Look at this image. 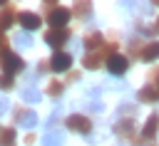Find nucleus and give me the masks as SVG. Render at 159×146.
<instances>
[{
	"mask_svg": "<svg viewBox=\"0 0 159 146\" xmlns=\"http://www.w3.org/2000/svg\"><path fill=\"white\" fill-rule=\"evenodd\" d=\"M0 64H2V72H5V74H17V72L25 69V62H22L15 52H5V54L0 57Z\"/></svg>",
	"mask_w": 159,
	"mask_h": 146,
	"instance_id": "f257e3e1",
	"label": "nucleus"
},
{
	"mask_svg": "<svg viewBox=\"0 0 159 146\" xmlns=\"http://www.w3.org/2000/svg\"><path fill=\"white\" fill-rule=\"evenodd\" d=\"M67 129L70 131H77V134H89L92 131V121L87 119V116H82V114H72V116H67Z\"/></svg>",
	"mask_w": 159,
	"mask_h": 146,
	"instance_id": "f03ea898",
	"label": "nucleus"
},
{
	"mask_svg": "<svg viewBox=\"0 0 159 146\" xmlns=\"http://www.w3.org/2000/svg\"><path fill=\"white\" fill-rule=\"evenodd\" d=\"M67 20H70V10H67V7H55V10H50V15H47V22L52 25V30L65 27Z\"/></svg>",
	"mask_w": 159,
	"mask_h": 146,
	"instance_id": "7ed1b4c3",
	"label": "nucleus"
},
{
	"mask_svg": "<svg viewBox=\"0 0 159 146\" xmlns=\"http://www.w3.org/2000/svg\"><path fill=\"white\" fill-rule=\"evenodd\" d=\"M127 67H129V59H127L124 54H112V57L107 59V69H109L114 77H122V74L127 72Z\"/></svg>",
	"mask_w": 159,
	"mask_h": 146,
	"instance_id": "20e7f679",
	"label": "nucleus"
},
{
	"mask_svg": "<svg viewBox=\"0 0 159 146\" xmlns=\"http://www.w3.org/2000/svg\"><path fill=\"white\" fill-rule=\"evenodd\" d=\"M12 116H15V124H17V126H25V129L37 126V111H30V109H17Z\"/></svg>",
	"mask_w": 159,
	"mask_h": 146,
	"instance_id": "39448f33",
	"label": "nucleus"
},
{
	"mask_svg": "<svg viewBox=\"0 0 159 146\" xmlns=\"http://www.w3.org/2000/svg\"><path fill=\"white\" fill-rule=\"evenodd\" d=\"M70 40V32L65 30V27H60V30H52V32H47L45 35V42L50 45V47H55V49H60L65 42Z\"/></svg>",
	"mask_w": 159,
	"mask_h": 146,
	"instance_id": "423d86ee",
	"label": "nucleus"
},
{
	"mask_svg": "<svg viewBox=\"0 0 159 146\" xmlns=\"http://www.w3.org/2000/svg\"><path fill=\"white\" fill-rule=\"evenodd\" d=\"M50 67H52L55 72H67V69L72 67V57H70L67 52H55L52 59H50Z\"/></svg>",
	"mask_w": 159,
	"mask_h": 146,
	"instance_id": "0eeeda50",
	"label": "nucleus"
},
{
	"mask_svg": "<svg viewBox=\"0 0 159 146\" xmlns=\"http://www.w3.org/2000/svg\"><path fill=\"white\" fill-rule=\"evenodd\" d=\"M137 99L144 101V104H154V101H159V92H157L152 84H147V87H142V89L137 92Z\"/></svg>",
	"mask_w": 159,
	"mask_h": 146,
	"instance_id": "6e6552de",
	"label": "nucleus"
},
{
	"mask_svg": "<svg viewBox=\"0 0 159 146\" xmlns=\"http://www.w3.org/2000/svg\"><path fill=\"white\" fill-rule=\"evenodd\" d=\"M62 144H65V131L50 129V131L42 136V146H62Z\"/></svg>",
	"mask_w": 159,
	"mask_h": 146,
	"instance_id": "1a4fd4ad",
	"label": "nucleus"
},
{
	"mask_svg": "<svg viewBox=\"0 0 159 146\" xmlns=\"http://www.w3.org/2000/svg\"><path fill=\"white\" fill-rule=\"evenodd\" d=\"M17 20H20V25H22L25 30H37V27H40V22H42L35 12H20V15H17Z\"/></svg>",
	"mask_w": 159,
	"mask_h": 146,
	"instance_id": "9d476101",
	"label": "nucleus"
},
{
	"mask_svg": "<svg viewBox=\"0 0 159 146\" xmlns=\"http://www.w3.org/2000/svg\"><path fill=\"white\" fill-rule=\"evenodd\" d=\"M157 131H159V114H152V116L147 119L144 129H142V136H144V139H154Z\"/></svg>",
	"mask_w": 159,
	"mask_h": 146,
	"instance_id": "9b49d317",
	"label": "nucleus"
},
{
	"mask_svg": "<svg viewBox=\"0 0 159 146\" xmlns=\"http://www.w3.org/2000/svg\"><path fill=\"white\" fill-rule=\"evenodd\" d=\"M159 57V42H149L147 47H142V52H139V59L142 62H154Z\"/></svg>",
	"mask_w": 159,
	"mask_h": 146,
	"instance_id": "f8f14e48",
	"label": "nucleus"
},
{
	"mask_svg": "<svg viewBox=\"0 0 159 146\" xmlns=\"http://www.w3.org/2000/svg\"><path fill=\"white\" fill-rule=\"evenodd\" d=\"M75 12L80 20H89L92 17V0H75Z\"/></svg>",
	"mask_w": 159,
	"mask_h": 146,
	"instance_id": "ddd939ff",
	"label": "nucleus"
},
{
	"mask_svg": "<svg viewBox=\"0 0 159 146\" xmlns=\"http://www.w3.org/2000/svg\"><path fill=\"white\" fill-rule=\"evenodd\" d=\"M102 42H104L102 32H89V35L84 37V47H87L89 52H94V49H102Z\"/></svg>",
	"mask_w": 159,
	"mask_h": 146,
	"instance_id": "4468645a",
	"label": "nucleus"
},
{
	"mask_svg": "<svg viewBox=\"0 0 159 146\" xmlns=\"http://www.w3.org/2000/svg\"><path fill=\"white\" fill-rule=\"evenodd\" d=\"M114 131H117L122 139H132V136H134V121H132V119H124V121H119V124L114 126Z\"/></svg>",
	"mask_w": 159,
	"mask_h": 146,
	"instance_id": "2eb2a0df",
	"label": "nucleus"
},
{
	"mask_svg": "<svg viewBox=\"0 0 159 146\" xmlns=\"http://www.w3.org/2000/svg\"><path fill=\"white\" fill-rule=\"evenodd\" d=\"M20 97H22L25 101H30V104H37V101L42 99V94H40V92H37L35 87H25V89L20 92Z\"/></svg>",
	"mask_w": 159,
	"mask_h": 146,
	"instance_id": "dca6fc26",
	"label": "nucleus"
},
{
	"mask_svg": "<svg viewBox=\"0 0 159 146\" xmlns=\"http://www.w3.org/2000/svg\"><path fill=\"white\" fill-rule=\"evenodd\" d=\"M12 22H15V12H12V10H2V12H0V32L7 30Z\"/></svg>",
	"mask_w": 159,
	"mask_h": 146,
	"instance_id": "f3484780",
	"label": "nucleus"
},
{
	"mask_svg": "<svg viewBox=\"0 0 159 146\" xmlns=\"http://www.w3.org/2000/svg\"><path fill=\"white\" fill-rule=\"evenodd\" d=\"M0 146H15V131L12 129H0Z\"/></svg>",
	"mask_w": 159,
	"mask_h": 146,
	"instance_id": "a211bd4d",
	"label": "nucleus"
},
{
	"mask_svg": "<svg viewBox=\"0 0 159 146\" xmlns=\"http://www.w3.org/2000/svg\"><path fill=\"white\" fill-rule=\"evenodd\" d=\"M12 40H15V45H17V47H30V45H32V37H30V32H17Z\"/></svg>",
	"mask_w": 159,
	"mask_h": 146,
	"instance_id": "6ab92c4d",
	"label": "nucleus"
},
{
	"mask_svg": "<svg viewBox=\"0 0 159 146\" xmlns=\"http://www.w3.org/2000/svg\"><path fill=\"white\" fill-rule=\"evenodd\" d=\"M62 89H65V84H62V82H50V87H47V92H50L52 97H60V94H62Z\"/></svg>",
	"mask_w": 159,
	"mask_h": 146,
	"instance_id": "aec40b11",
	"label": "nucleus"
},
{
	"mask_svg": "<svg viewBox=\"0 0 159 146\" xmlns=\"http://www.w3.org/2000/svg\"><path fill=\"white\" fill-rule=\"evenodd\" d=\"M0 87L2 89H10L12 87V74H0Z\"/></svg>",
	"mask_w": 159,
	"mask_h": 146,
	"instance_id": "412c9836",
	"label": "nucleus"
},
{
	"mask_svg": "<svg viewBox=\"0 0 159 146\" xmlns=\"http://www.w3.org/2000/svg\"><path fill=\"white\" fill-rule=\"evenodd\" d=\"M152 87L159 92V69H154V72H152Z\"/></svg>",
	"mask_w": 159,
	"mask_h": 146,
	"instance_id": "4be33fe9",
	"label": "nucleus"
},
{
	"mask_svg": "<svg viewBox=\"0 0 159 146\" xmlns=\"http://www.w3.org/2000/svg\"><path fill=\"white\" fill-rule=\"evenodd\" d=\"M119 111L127 114V116H132V114H134V106H132V104H124V106H119Z\"/></svg>",
	"mask_w": 159,
	"mask_h": 146,
	"instance_id": "5701e85b",
	"label": "nucleus"
},
{
	"mask_svg": "<svg viewBox=\"0 0 159 146\" xmlns=\"http://www.w3.org/2000/svg\"><path fill=\"white\" fill-rule=\"evenodd\" d=\"M7 109H10V101H7L5 97H0V114H5Z\"/></svg>",
	"mask_w": 159,
	"mask_h": 146,
	"instance_id": "b1692460",
	"label": "nucleus"
},
{
	"mask_svg": "<svg viewBox=\"0 0 159 146\" xmlns=\"http://www.w3.org/2000/svg\"><path fill=\"white\" fill-rule=\"evenodd\" d=\"M154 32H159V20H157V25L152 27V35H154Z\"/></svg>",
	"mask_w": 159,
	"mask_h": 146,
	"instance_id": "393cba45",
	"label": "nucleus"
},
{
	"mask_svg": "<svg viewBox=\"0 0 159 146\" xmlns=\"http://www.w3.org/2000/svg\"><path fill=\"white\" fill-rule=\"evenodd\" d=\"M5 2H7V0H0V5H5Z\"/></svg>",
	"mask_w": 159,
	"mask_h": 146,
	"instance_id": "a878e982",
	"label": "nucleus"
},
{
	"mask_svg": "<svg viewBox=\"0 0 159 146\" xmlns=\"http://www.w3.org/2000/svg\"><path fill=\"white\" fill-rule=\"evenodd\" d=\"M45 2H57V0H45Z\"/></svg>",
	"mask_w": 159,
	"mask_h": 146,
	"instance_id": "bb28decb",
	"label": "nucleus"
},
{
	"mask_svg": "<svg viewBox=\"0 0 159 146\" xmlns=\"http://www.w3.org/2000/svg\"><path fill=\"white\" fill-rule=\"evenodd\" d=\"M152 2H157V5H159V0H152Z\"/></svg>",
	"mask_w": 159,
	"mask_h": 146,
	"instance_id": "cd10ccee",
	"label": "nucleus"
}]
</instances>
